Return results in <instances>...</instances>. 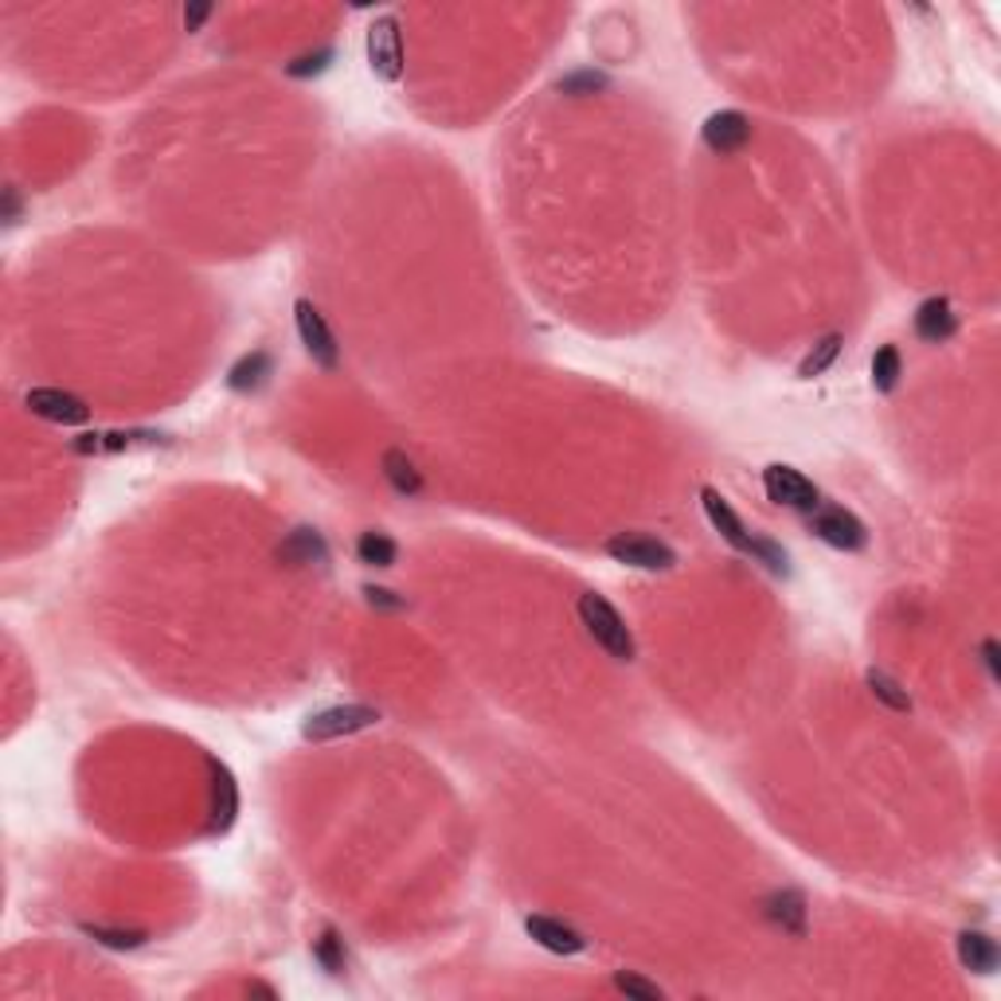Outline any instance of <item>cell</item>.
Returning <instances> with one entry per match:
<instances>
[{"label":"cell","instance_id":"obj_2","mask_svg":"<svg viewBox=\"0 0 1001 1001\" xmlns=\"http://www.w3.org/2000/svg\"><path fill=\"white\" fill-rule=\"evenodd\" d=\"M607 556L615 564L638 567V572H673L677 567V552L650 532H618L607 540Z\"/></svg>","mask_w":1001,"mask_h":1001},{"label":"cell","instance_id":"obj_3","mask_svg":"<svg viewBox=\"0 0 1001 1001\" xmlns=\"http://www.w3.org/2000/svg\"><path fill=\"white\" fill-rule=\"evenodd\" d=\"M380 724V709L372 704H333L326 712H313V716L301 724V736L309 744H329V739H341V736H356L364 727H376Z\"/></svg>","mask_w":1001,"mask_h":1001},{"label":"cell","instance_id":"obj_27","mask_svg":"<svg viewBox=\"0 0 1001 1001\" xmlns=\"http://www.w3.org/2000/svg\"><path fill=\"white\" fill-rule=\"evenodd\" d=\"M615 986L622 993H630V998H642V1001H661V998H665V990H661L658 982H650V978H642V975H633V970H618Z\"/></svg>","mask_w":1001,"mask_h":1001},{"label":"cell","instance_id":"obj_13","mask_svg":"<svg viewBox=\"0 0 1001 1001\" xmlns=\"http://www.w3.org/2000/svg\"><path fill=\"white\" fill-rule=\"evenodd\" d=\"M912 326H916L919 341L943 344V341H950V337L959 333V313H955V306H950L947 298H927V301H919Z\"/></svg>","mask_w":1001,"mask_h":1001},{"label":"cell","instance_id":"obj_21","mask_svg":"<svg viewBox=\"0 0 1001 1001\" xmlns=\"http://www.w3.org/2000/svg\"><path fill=\"white\" fill-rule=\"evenodd\" d=\"M841 344H845V337H841V333H826L822 341L813 344V349L802 356V364H798V376H802V380L826 376V372L833 369V360L841 356Z\"/></svg>","mask_w":1001,"mask_h":1001},{"label":"cell","instance_id":"obj_16","mask_svg":"<svg viewBox=\"0 0 1001 1001\" xmlns=\"http://www.w3.org/2000/svg\"><path fill=\"white\" fill-rule=\"evenodd\" d=\"M278 560L290 567H306V564H326L329 560V544L317 529H294L290 536L278 544Z\"/></svg>","mask_w":1001,"mask_h":1001},{"label":"cell","instance_id":"obj_15","mask_svg":"<svg viewBox=\"0 0 1001 1001\" xmlns=\"http://www.w3.org/2000/svg\"><path fill=\"white\" fill-rule=\"evenodd\" d=\"M763 912L787 935H806V896L798 888H779L763 899Z\"/></svg>","mask_w":1001,"mask_h":1001},{"label":"cell","instance_id":"obj_26","mask_svg":"<svg viewBox=\"0 0 1001 1001\" xmlns=\"http://www.w3.org/2000/svg\"><path fill=\"white\" fill-rule=\"evenodd\" d=\"M560 90H564V95H572V98H587V95H595V90H607V75H603V71H595V67L572 71L567 78H560Z\"/></svg>","mask_w":1001,"mask_h":1001},{"label":"cell","instance_id":"obj_25","mask_svg":"<svg viewBox=\"0 0 1001 1001\" xmlns=\"http://www.w3.org/2000/svg\"><path fill=\"white\" fill-rule=\"evenodd\" d=\"M83 935H90L95 943L110 950H138L146 943V931H134V927H106V924H83Z\"/></svg>","mask_w":1001,"mask_h":1001},{"label":"cell","instance_id":"obj_10","mask_svg":"<svg viewBox=\"0 0 1001 1001\" xmlns=\"http://www.w3.org/2000/svg\"><path fill=\"white\" fill-rule=\"evenodd\" d=\"M701 138H704V146L720 157L739 153V149L752 141V118H747L744 110H716L704 118Z\"/></svg>","mask_w":1001,"mask_h":1001},{"label":"cell","instance_id":"obj_20","mask_svg":"<svg viewBox=\"0 0 1001 1001\" xmlns=\"http://www.w3.org/2000/svg\"><path fill=\"white\" fill-rule=\"evenodd\" d=\"M356 560L369 567H395V560H400V544H395L387 532H360L356 540Z\"/></svg>","mask_w":1001,"mask_h":1001},{"label":"cell","instance_id":"obj_32","mask_svg":"<svg viewBox=\"0 0 1001 1001\" xmlns=\"http://www.w3.org/2000/svg\"><path fill=\"white\" fill-rule=\"evenodd\" d=\"M17 212H20V200H17V192H9V204H4V215H9V223L17 220Z\"/></svg>","mask_w":1001,"mask_h":1001},{"label":"cell","instance_id":"obj_19","mask_svg":"<svg viewBox=\"0 0 1001 1001\" xmlns=\"http://www.w3.org/2000/svg\"><path fill=\"white\" fill-rule=\"evenodd\" d=\"M959 962L967 970H975V975H993L1001 962V950L986 931H962L959 935Z\"/></svg>","mask_w":1001,"mask_h":1001},{"label":"cell","instance_id":"obj_12","mask_svg":"<svg viewBox=\"0 0 1001 1001\" xmlns=\"http://www.w3.org/2000/svg\"><path fill=\"white\" fill-rule=\"evenodd\" d=\"M169 435H157V430H103V435H83L75 438V454H121V450H138V446H169Z\"/></svg>","mask_w":1001,"mask_h":1001},{"label":"cell","instance_id":"obj_11","mask_svg":"<svg viewBox=\"0 0 1001 1001\" xmlns=\"http://www.w3.org/2000/svg\"><path fill=\"white\" fill-rule=\"evenodd\" d=\"M212 767V833H227L235 826V813H239V782L220 759H207Z\"/></svg>","mask_w":1001,"mask_h":1001},{"label":"cell","instance_id":"obj_33","mask_svg":"<svg viewBox=\"0 0 1001 1001\" xmlns=\"http://www.w3.org/2000/svg\"><path fill=\"white\" fill-rule=\"evenodd\" d=\"M251 993H263V998H278V990H270V986H263V982L251 986Z\"/></svg>","mask_w":1001,"mask_h":1001},{"label":"cell","instance_id":"obj_29","mask_svg":"<svg viewBox=\"0 0 1001 1001\" xmlns=\"http://www.w3.org/2000/svg\"><path fill=\"white\" fill-rule=\"evenodd\" d=\"M364 599H369V607H380V610H403V599H395L392 590H384V587H364Z\"/></svg>","mask_w":1001,"mask_h":1001},{"label":"cell","instance_id":"obj_24","mask_svg":"<svg viewBox=\"0 0 1001 1001\" xmlns=\"http://www.w3.org/2000/svg\"><path fill=\"white\" fill-rule=\"evenodd\" d=\"M899 376H904V360H899V349L896 344H884V349H876L873 356V387L876 392H896Z\"/></svg>","mask_w":1001,"mask_h":1001},{"label":"cell","instance_id":"obj_9","mask_svg":"<svg viewBox=\"0 0 1001 1001\" xmlns=\"http://www.w3.org/2000/svg\"><path fill=\"white\" fill-rule=\"evenodd\" d=\"M24 407L32 415H40V419L60 423V427H83L90 419V407L78 395L63 392V387H32L24 395Z\"/></svg>","mask_w":1001,"mask_h":1001},{"label":"cell","instance_id":"obj_6","mask_svg":"<svg viewBox=\"0 0 1001 1001\" xmlns=\"http://www.w3.org/2000/svg\"><path fill=\"white\" fill-rule=\"evenodd\" d=\"M810 532L838 552H861L869 544V529L861 517L849 513L845 505H826V501L810 513Z\"/></svg>","mask_w":1001,"mask_h":1001},{"label":"cell","instance_id":"obj_28","mask_svg":"<svg viewBox=\"0 0 1001 1001\" xmlns=\"http://www.w3.org/2000/svg\"><path fill=\"white\" fill-rule=\"evenodd\" d=\"M329 60H333L329 47H321V52H306V55H298L294 63H286V75L290 78H313V75H321V71L329 67Z\"/></svg>","mask_w":1001,"mask_h":1001},{"label":"cell","instance_id":"obj_23","mask_svg":"<svg viewBox=\"0 0 1001 1001\" xmlns=\"http://www.w3.org/2000/svg\"><path fill=\"white\" fill-rule=\"evenodd\" d=\"M864 685L873 689V696L884 704V709H892V712H912V696H907V689L899 685L896 677L884 673V669H869V673H864Z\"/></svg>","mask_w":1001,"mask_h":1001},{"label":"cell","instance_id":"obj_14","mask_svg":"<svg viewBox=\"0 0 1001 1001\" xmlns=\"http://www.w3.org/2000/svg\"><path fill=\"white\" fill-rule=\"evenodd\" d=\"M524 931H529L544 950H552V955H583V950H587V939H583L572 924H564V919L529 916L524 919Z\"/></svg>","mask_w":1001,"mask_h":1001},{"label":"cell","instance_id":"obj_1","mask_svg":"<svg viewBox=\"0 0 1001 1001\" xmlns=\"http://www.w3.org/2000/svg\"><path fill=\"white\" fill-rule=\"evenodd\" d=\"M579 622L587 626V633L595 638V646H599L607 658L622 661V665H630V661L638 658L630 626H626V618L618 615L603 595H595V590L579 595Z\"/></svg>","mask_w":1001,"mask_h":1001},{"label":"cell","instance_id":"obj_31","mask_svg":"<svg viewBox=\"0 0 1001 1001\" xmlns=\"http://www.w3.org/2000/svg\"><path fill=\"white\" fill-rule=\"evenodd\" d=\"M207 17H212V4H189V9H184V28H189V32H200V24H204Z\"/></svg>","mask_w":1001,"mask_h":1001},{"label":"cell","instance_id":"obj_30","mask_svg":"<svg viewBox=\"0 0 1001 1001\" xmlns=\"http://www.w3.org/2000/svg\"><path fill=\"white\" fill-rule=\"evenodd\" d=\"M982 661L990 669V681H1001V661H998V638H982Z\"/></svg>","mask_w":1001,"mask_h":1001},{"label":"cell","instance_id":"obj_7","mask_svg":"<svg viewBox=\"0 0 1001 1001\" xmlns=\"http://www.w3.org/2000/svg\"><path fill=\"white\" fill-rule=\"evenodd\" d=\"M364 52H369V67L376 78L384 83H400L403 78V32L395 17H376L369 24V40H364Z\"/></svg>","mask_w":1001,"mask_h":1001},{"label":"cell","instance_id":"obj_8","mask_svg":"<svg viewBox=\"0 0 1001 1001\" xmlns=\"http://www.w3.org/2000/svg\"><path fill=\"white\" fill-rule=\"evenodd\" d=\"M701 505H704V517H709V524L720 532V540H724L727 549H736L739 556L755 560V552H759V540L755 532H747V524L739 521V513L732 505H727V497L720 493V489L704 486L701 489Z\"/></svg>","mask_w":1001,"mask_h":1001},{"label":"cell","instance_id":"obj_5","mask_svg":"<svg viewBox=\"0 0 1001 1001\" xmlns=\"http://www.w3.org/2000/svg\"><path fill=\"white\" fill-rule=\"evenodd\" d=\"M294 326H298L301 344H306L309 360H313L317 369L333 372L337 364H341V344H337L333 329H329V321L321 317V309H317L309 298L294 301Z\"/></svg>","mask_w":1001,"mask_h":1001},{"label":"cell","instance_id":"obj_22","mask_svg":"<svg viewBox=\"0 0 1001 1001\" xmlns=\"http://www.w3.org/2000/svg\"><path fill=\"white\" fill-rule=\"evenodd\" d=\"M313 962L333 978H341L344 970H349V950H344V939L333 931V927H326L321 939H313Z\"/></svg>","mask_w":1001,"mask_h":1001},{"label":"cell","instance_id":"obj_18","mask_svg":"<svg viewBox=\"0 0 1001 1001\" xmlns=\"http://www.w3.org/2000/svg\"><path fill=\"white\" fill-rule=\"evenodd\" d=\"M380 470H384L387 486H392L395 493H403V497H419L423 493L419 466H415L412 458H407V450H400V446L384 450V458H380Z\"/></svg>","mask_w":1001,"mask_h":1001},{"label":"cell","instance_id":"obj_17","mask_svg":"<svg viewBox=\"0 0 1001 1001\" xmlns=\"http://www.w3.org/2000/svg\"><path fill=\"white\" fill-rule=\"evenodd\" d=\"M270 372H275L270 352L255 349V352H247V356H239L232 369H227V387L239 392V395H251V392H258L266 380H270Z\"/></svg>","mask_w":1001,"mask_h":1001},{"label":"cell","instance_id":"obj_4","mask_svg":"<svg viewBox=\"0 0 1001 1001\" xmlns=\"http://www.w3.org/2000/svg\"><path fill=\"white\" fill-rule=\"evenodd\" d=\"M763 493H767V501H775V505L798 509V513H813V509L822 505V489L813 486L802 470H795V466H787V462H770L767 470H763Z\"/></svg>","mask_w":1001,"mask_h":1001}]
</instances>
